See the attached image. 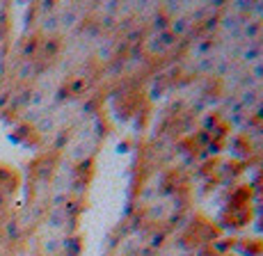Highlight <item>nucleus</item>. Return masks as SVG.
Here are the masks:
<instances>
[{
    "label": "nucleus",
    "instance_id": "obj_1",
    "mask_svg": "<svg viewBox=\"0 0 263 256\" xmlns=\"http://www.w3.org/2000/svg\"><path fill=\"white\" fill-rule=\"evenodd\" d=\"M5 204V197H3V194H0V206H3Z\"/></svg>",
    "mask_w": 263,
    "mask_h": 256
}]
</instances>
